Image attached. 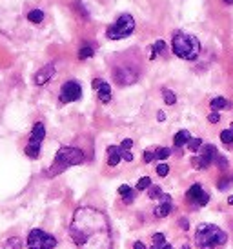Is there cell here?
Returning a JSON list of instances; mask_svg holds the SVG:
<instances>
[{"label":"cell","mask_w":233,"mask_h":249,"mask_svg":"<svg viewBox=\"0 0 233 249\" xmlns=\"http://www.w3.org/2000/svg\"><path fill=\"white\" fill-rule=\"evenodd\" d=\"M69 235L78 249H110V222L102 211L95 208H78L69 226Z\"/></svg>","instance_id":"6da1fadb"},{"label":"cell","mask_w":233,"mask_h":249,"mask_svg":"<svg viewBox=\"0 0 233 249\" xmlns=\"http://www.w3.org/2000/svg\"><path fill=\"white\" fill-rule=\"evenodd\" d=\"M228 235L213 224H200L195 229V246L199 249H220L226 246Z\"/></svg>","instance_id":"7a4b0ae2"},{"label":"cell","mask_w":233,"mask_h":249,"mask_svg":"<svg viewBox=\"0 0 233 249\" xmlns=\"http://www.w3.org/2000/svg\"><path fill=\"white\" fill-rule=\"evenodd\" d=\"M172 48H173V53H175L178 58L195 60L200 53V42L197 40V36L190 35V33L177 31L172 38Z\"/></svg>","instance_id":"3957f363"},{"label":"cell","mask_w":233,"mask_h":249,"mask_svg":"<svg viewBox=\"0 0 233 249\" xmlns=\"http://www.w3.org/2000/svg\"><path fill=\"white\" fill-rule=\"evenodd\" d=\"M82 162L84 153L78 147H60L55 157V162H53V166L49 167L48 173L51 177H55V175H60L64 169H68L71 166H78Z\"/></svg>","instance_id":"277c9868"},{"label":"cell","mask_w":233,"mask_h":249,"mask_svg":"<svg viewBox=\"0 0 233 249\" xmlns=\"http://www.w3.org/2000/svg\"><path fill=\"white\" fill-rule=\"evenodd\" d=\"M133 29H135V18H133L131 15L124 13L116 18V22L111 28H108L106 35H108L110 40H120V38L130 36L131 33H133Z\"/></svg>","instance_id":"5b68a950"},{"label":"cell","mask_w":233,"mask_h":249,"mask_svg":"<svg viewBox=\"0 0 233 249\" xmlns=\"http://www.w3.org/2000/svg\"><path fill=\"white\" fill-rule=\"evenodd\" d=\"M29 249H53L57 248V238L42 229H31L28 235Z\"/></svg>","instance_id":"8992f818"},{"label":"cell","mask_w":233,"mask_h":249,"mask_svg":"<svg viewBox=\"0 0 233 249\" xmlns=\"http://www.w3.org/2000/svg\"><path fill=\"white\" fill-rule=\"evenodd\" d=\"M82 97V88L80 84L75 80H69L60 88V102L62 104H69V102H77Z\"/></svg>","instance_id":"52a82bcc"},{"label":"cell","mask_w":233,"mask_h":249,"mask_svg":"<svg viewBox=\"0 0 233 249\" xmlns=\"http://www.w3.org/2000/svg\"><path fill=\"white\" fill-rule=\"evenodd\" d=\"M186 198L192 202L193 206H197V208H204L206 204L210 202V195L202 189V186H200V184H193V186L188 189Z\"/></svg>","instance_id":"ba28073f"},{"label":"cell","mask_w":233,"mask_h":249,"mask_svg":"<svg viewBox=\"0 0 233 249\" xmlns=\"http://www.w3.org/2000/svg\"><path fill=\"white\" fill-rule=\"evenodd\" d=\"M113 76H115V80L120 86H130L137 80V73L135 71H131L130 68H116L113 71Z\"/></svg>","instance_id":"9c48e42d"},{"label":"cell","mask_w":233,"mask_h":249,"mask_svg":"<svg viewBox=\"0 0 233 249\" xmlns=\"http://www.w3.org/2000/svg\"><path fill=\"white\" fill-rule=\"evenodd\" d=\"M91 86H93V89H97V93H98V100L102 102V104H108L111 100V88L108 82H104L102 78H95L93 82H91Z\"/></svg>","instance_id":"30bf717a"},{"label":"cell","mask_w":233,"mask_h":249,"mask_svg":"<svg viewBox=\"0 0 233 249\" xmlns=\"http://www.w3.org/2000/svg\"><path fill=\"white\" fill-rule=\"evenodd\" d=\"M158 206L155 208V216H158V218H164V216H168V214L173 211V204H172V196L170 195H162L160 198H158Z\"/></svg>","instance_id":"8fae6325"},{"label":"cell","mask_w":233,"mask_h":249,"mask_svg":"<svg viewBox=\"0 0 233 249\" xmlns=\"http://www.w3.org/2000/svg\"><path fill=\"white\" fill-rule=\"evenodd\" d=\"M53 76H55V66H53V64H48V66H44V68L35 75V84H37V86H44V84L49 82Z\"/></svg>","instance_id":"7c38bea8"},{"label":"cell","mask_w":233,"mask_h":249,"mask_svg":"<svg viewBox=\"0 0 233 249\" xmlns=\"http://www.w3.org/2000/svg\"><path fill=\"white\" fill-rule=\"evenodd\" d=\"M199 155L202 157V159L208 162V164H213L215 162V159L219 157V153H217V147L212 144H208V145H202L199 149Z\"/></svg>","instance_id":"4fadbf2b"},{"label":"cell","mask_w":233,"mask_h":249,"mask_svg":"<svg viewBox=\"0 0 233 249\" xmlns=\"http://www.w3.org/2000/svg\"><path fill=\"white\" fill-rule=\"evenodd\" d=\"M44 137H46V127H44V124H35L33 129H31V137H29V142L31 144H40L42 140H44Z\"/></svg>","instance_id":"5bb4252c"},{"label":"cell","mask_w":233,"mask_h":249,"mask_svg":"<svg viewBox=\"0 0 233 249\" xmlns=\"http://www.w3.org/2000/svg\"><path fill=\"white\" fill-rule=\"evenodd\" d=\"M120 160H122V149L116 147V145H110L108 147V164L111 167H115Z\"/></svg>","instance_id":"9a60e30c"},{"label":"cell","mask_w":233,"mask_h":249,"mask_svg":"<svg viewBox=\"0 0 233 249\" xmlns=\"http://www.w3.org/2000/svg\"><path fill=\"white\" fill-rule=\"evenodd\" d=\"M190 139H192L190 131L182 129V131H178L177 135H175V139H173V144H175V147H182V145H188Z\"/></svg>","instance_id":"2e32d148"},{"label":"cell","mask_w":233,"mask_h":249,"mask_svg":"<svg viewBox=\"0 0 233 249\" xmlns=\"http://www.w3.org/2000/svg\"><path fill=\"white\" fill-rule=\"evenodd\" d=\"M118 193H120V196L124 198V202H126V204H131V202H133V196H135V193H133V189H131L130 186H126V184H124V186H120V187H118Z\"/></svg>","instance_id":"e0dca14e"},{"label":"cell","mask_w":233,"mask_h":249,"mask_svg":"<svg viewBox=\"0 0 233 249\" xmlns=\"http://www.w3.org/2000/svg\"><path fill=\"white\" fill-rule=\"evenodd\" d=\"M212 109L213 111H219V109H228V107H230V102H228L226 98L224 97H215L212 100Z\"/></svg>","instance_id":"ac0fdd59"},{"label":"cell","mask_w":233,"mask_h":249,"mask_svg":"<svg viewBox=\"0 0 233 249\" xmlns=\"http://www.w3.org/2000/svg\"><path fill=\"white\" fill-rule=\"evenodd\" d=\"M26 155H28L29 159H39L40 157V144H31L29 142L26 145Z\"/></svg>","instance_id":"d6986e66"},{"label":"cell","mask_w":233,"mask_h":249,"mask_svg":"<svg viewBox=\"0 0 233 249\" xmlns=\"http://www.w3.org/2000/svg\"><path fill=\"white\" fill-rule=\"evenodd\" d=\"M164 49H166V42H164V40H157V42H155V44H153V49H151L150 58H151V60H155V58H157L158 53H162Z\"/></svg>","instance_id":"ffe728a7"},{"label":"cell","mask_w":233,"mask_h":249,"mask_svg":"<svg viewBox=\"0 0 233 249\" xmlns=\"http://www.w3.org/2000/svg\"><path fill=\"white\" fill-rule=\"evenodd\" d=\"M170 155H172V149H170V147H157V149H155V153H153V159L166 160Z\"/></svg>","instance_id":"44dd1931"},{"label":"cell","mask_w":233,"mask_h":249,"mask_svg":"<svg viewBox=\"0 0 233 249\" xmlns=\"http://www.w3.org/2000/svg\"><path fill=\"white\" fill-rule=\"evenodd\" d=\"M28 20L33 22V24H40V22L44 20V13H42L40 9H33V11L28 13Z\"/></svg>","instance_id":"7402d4cb"},{"label":"cell","mask_w":233,"mask_h":249,"mask_svg":"<svg viewBox=\"0 0 233 249\" xmlns=\"http://www.w3.org/2000/svg\"><path fill=\"white\" fill-rule=\"evenodd\" d=\"M93 53H95V49L91 48V46H88V44H86V46H82V48L78 49V58H80V60L91 58V56H93Z\"/></svg>","instance_id":"603a6c76"},{"label":"cell","mask_w":233,"mask_h":249,"mask_svg":"<svg viewBox=\"0 0 233 249\" xmlns=\"http://www.w3.org/2000/svg\"><path fill=\"white\" fill-rule=\"evenodd\" d=\"M162 97H164V102L168 106H173L177 102V97H175V93L172 89H162Z\"/></svg>","instance_id":"cb8c5ba5"},{"label":"cell","mask_w":233,"mask_h":249,"mask_svg":"<svg viewBox=\"0 0 233 249\" xmlns=\"http://www.w3.org/2000/svg\"><path fill=\"white\" fill-rule=\"evenodd\" d=\"M148 191H150V193H148V196H150V198H155V200H157V198H160V196H162V189H160V187L158 186H150L148 187Z\"/></svg>","instance_id":"d4e9b609"},{"label":"cell","mask_w":233,"mask_h":249,"mask_svg":"<svg viewBox=\"0 0 233 249\" xmlns=\"http://www.w3.org/2000/svg\"><path fill=\"white\" fill-rule=\"evenodd\" d=\"M192 164H193V167H197V169H206V167L210 166V164H208V162H206L200 155H197V157L192 160Z\"/></svg>","instance_id":"484cf974"},{"label":"cell","mask_w":233,"mask_h":249,"mask_svg":"<svg viewBox=\"0 0 233 249\" xmlns=\"http://www.w3.org/2000/svg\"><path fill=\"white\" fill-rule=\"evenodd\" d=\"M188 147H190V151L199 153V149L202 147V140H200V139H190V142H188Z\"/></svg>","instance_id":"4316f807"},{"label":"cell","mask_w":233,"mask_h":249,"mask_svg":"<svg viewBox=\"0 0 233 249\" xmlns=\"http://www.w3.org/2000/svg\"><path fill=\"white\" fill-rule=\"evenodd\" d=\"M151 186V178L150 177H142V178L137 182V191H144Z\"/></svg>","instance_id":"83f0119b"},{"label":"cell","mask_w":233,"mask_h":249,"mask_svg":"<svg viewBox=\"0 0 233 249\" xmlns=\"http://www.w3.org/2000/svg\"><path fill=\"white\" fill-rule=\"evenodd\" d=\"M220 140H222V144H233V133L230 131V129H224V131L220 133Z\"/></svg>","instance_id":"f1b7e54d"},{"label":"cell","mask_w":233,"mask_h":249,"mask_svg":"<svg viewBox=\"0 0 233 249\" xmlns=\"http://www.w3.org/2000/svg\"><path fill=\"white\" fill-rule=\"evenodd\" d=\"M168 173H170V166H168V164H158V166H157V175H158V177H166Z\"/></svg>","instance_id":"f546056e"},{"label":"cell","mask_w":233,"mask_h":249,"mask_svg":"<svg viewBox=\"0 0 233 249\" xmlns=\"http://www.w3.org/2000/svg\"><path fill=\"white\" fill-rule=\"evenodd\" d=\"M151 238H153V244H157V246H162V244H166L164 235H162V233H155Z\"/></svg>","instance_id":"4dcf8cb0"},{"label":"cell","mask_w":233,"mask_h":249,"mask_svg":"<svg viewBox=\"0 0 233 249\" xmlns=\"http://www.w3.org/2000/svg\"><path fill=\"white\" fill-rule=\"evenodd\" d=\"M208 120H210L212 124H217V122L220 120V115L217 113V111H213V113H210V115H208Z\"/></svg>","instance_id":"1f68e13d"},{"label":"cell","mask_w":233,"mask_h":249,"mask_svg":"<svg viewBox=\"0 0 233 249\" xmlns=\"http://www.w3.org/2000/svg\"><path fill=\"white\" fill-rule=\"evenodd\" d=\"M131 145H133V140L126 139V140H122V144H120V149H124V151H130Z\"/></svg>","instance_id":"d6a6232c"},{"label":"cell","mask_w":233,"mask_h":249,"mask_svg":"<svg viewBox=\"0 0 233 249\" xmlns=\"http://www.w3.org/2000/svg\"><path fill=\"white\" fill-rule=\"evenodd\" d=\"M215 162L219 164L220 169H224V167H228V160L224 159V157H217V159H215Z\"/></svg>","instance_id":"836d02e7"},{"label":"cell","mask_w":233,"mask_h":249,"mask_svg":"<svg viewBox=\"0 0 233 249\" xmlns=\"http://www.w3.org/2000/svg\"><path fill=\"white\" fill-rule=\"evenodd\" d=\"M230 184H232V182H230V180H220L219 182V189H226V187H230Z\"/></svg>","instance_id":"e575fe53"},{"label":"cell","mask_w":233,"mask_h":249,"mask_svg":"<svg viewBox=\"0 0 233 249\" xmlns=\"http://www.w3.org/2000/svg\"><path fill=\"white\" fill-rule=\"evenodd\" d=\"M122 159L126 160V162H131V160H133V155H131L130 151H124L122 149Z\"/></svg>","instance_id":"d590c367"},{"label":"cell","mask_w":233,"mask_h":249,"mask_svg":"<svg viewBox=\"0 0 233 249\" xmlns=\"http://www.w3.org/2000/svg\"><path fill=\"white\" fill-rule=\"evenodd\" d=\"M178 226H180V228L184 229V231H186L188 228H190V224H188V220H186V218H180V220H178Z\"/></svg>","instance_id":"8d00e7d4"},{"label":"cell","mask_w":233,"mask_h":249,"mask_svg":"<svg viewBox=\"0 0 233 249\" xmlns=\"http://www.w3.org/2000/svg\"><path fill=\"white\" fill-rule=\"evenodd\" d=\"M153 160V153L151 151H146L144 153V162H151Z\"/></svg>","instance_id":"74e56055"},{"label":"cell","mask_w":233,"mask_h":249,"mask_svg":"<svg viewBox=\"0 0 233 249\" xmlns=\"http://www.w3.org/2000/svg\"><path fill=\"white\" fill-rule=\"evenodd\" d=\"M133 249H146V246L142 242H135V246H133Z\"/></svg>","instance_id":"f35d334b"},{"label":"cell","mask_w":233,"mask_h":249,"mask_svg":"<svg viewBox=\"0 0 233 249\" xmlns=\"http://www.w3.org/2000/svg\"><path fill=\"white\" fill-rule=\"evenodd\" d=\"M157 118H158V120H160V122H162V120H164V113H162V111H160V113H158V115H157Z\"/></svg>","instance_id":"ab89813d"},{"label":"cell","mask_w":233,"mask_h":249,"mask_svg":"<svg viewBox=\"0 0 233 249\" xmlns=\"http://www.w3.org/2000/svg\"><path fill=\"white\" fill-rule=\"evenodd\" d=\"M160 249H173V248H172V246H170V244H164V246H162V248H160Z\"/></svg>","instance_id":"60d3db41"},{"label":"cell","mask_w":233,"mask_h":249,"mask_svg":"<svg viewBox=\"0 0 233 249\" xmlns=\"http://www.w3.org/2000/svg\"><path fill=\"white\" fill-rule=\"evenodd\" d=\"M228 204H230V206H233V195L230 196V198H228Z\"/></svg>","instance_id":"b9f144b4"},{"label":"cell","mask_w":233,"mask_h":249,"mask_svg":"<svg viewBox=\"0 0 233 249\" xmlns=\"http://www.w3.org/2000/svg\"><path fill=\"white\" fill-rule=\"evenodd\" d=\"M224 2H228V4H233V0H224Z\"/></svg>","instance_id":"7bdbcfd3"},{"label":"cell","mask_w":233,"mask_h":249,"mask_svg":"<svg viewBox=\"0 0 233 249\" xmlns=\"http://www.w3.org/2000/svg\"><path fill=\"white\" fill-rule=\"evenodd\" d=\"M182 249H190V246H184V248H182Z\"/></svg>","instance_id":"ee69618b"},{"label":"cell","mask_w":233,"mask_h":249,"mask_svg":"<svg viewBox=\"0 0 233 249\" xmlns=\"http://www.w3.org/2000/svg\"><path fill=\"white\" fill-rule=\"evenodd\" d=\"M230 131H232V133H233V124H232V127H230Z\"/></svg>","instance_id":"f6af8a7d"}]
</instances>
